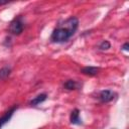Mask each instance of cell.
I'll return each instance as SVG.
<instances>
[{"label": "cell", "mask_w": 129, "mask_h": 129, "mask_svg": "<svg viewBox=\"0 0 129 129\" xmlns=\"http://www.w3.org/2000/svg\"><path fill=\"white\" fill-rule=\"evenodd\" d=\"M78 24H79L78 18L73 17V16L68 18L63 22V25L56 27L52 31L50 35V40L56 43H62V42L68 41L76 32L78 28Z\"/></svg>", "instance_id": "cell-1"}, {"label": "cell", "mask_w": 129, "mask_h": 129, "mask_svg": "<svg viewBox=\"0 0 129 129\" xmlns=\"http://www.w3.org/2000/svg\"><path fill=\"white\" fill-rule=\"evenodd\" d=\"M9 32L14 35H19L23 31V22L20 17L15 18L9 25Z\"/></svg>", "instance_id": "cell-2"}, {"label": "cell", "mask_w": 129, "mask_h": 129, "mask_svg": "<svg viewBox=\"0 0 129 129\" xmlns=\"http://www.w3.org/2000/svg\"><path fill=\"white\" fill-rule=\"evenodd\" d=\"M115 96H116V94L113 91H111V90H103V91H101L99 93L98 99L102 103H108V102H111L115 98Z\"/></svg>", "instance_id": "cell-3"}, {"label": "cell", "mask_w": 129, "mask_h": 129, "mask_svg": "<svg viewBox=\"0 0 129 129\" xmlns=\"http://www.w3.org/2000/svg\"><path fill=\"white\" fill-rule=\"evenodd\" d=\"M16 109H17V106H13V107L10 108L7 112H5V114H4L2 117H0V129H1L6 123H8V122L10 121V119H11V117L13 116V113L15 112Z\"/></svg>", "instance_id": "cell-4"}, {"label": "cell", "mask_w": 129, "mask_h": 129, "mask_svg": "<svg viewBox=\"0 0 129 129\" xmlns=\"http://www.w3.org/2000/svg\"><path fill=\"white\" fill-rule=\"evenodd\" d=\"M70 121H71L72 124H75V125H82L83 124L82 119L80 118V111H79V109H74L71 112Z\"/></svg>", "instance_id": "cell-5"}, {"label": "cell", "mask_w": 129, "mask_h": 129, "mask_svg": "<svg viewBox=\"0 0 129 129\" xmlns=\"http://www.w3.org/2000/svg\"><path fill=\"white\" fill-rule=\"evenodd\" d=\"M99 68H97V67H92V66H89V67H85V68H83L82 69V73L84 74V75H87V76H91V77H93V76H96L97 74H98V72H99Z\"/></svg>", "instance_id": "cell-6"}, {"label": "cell", "mask_w": 129, "mask_h": 129, "mask_svg": "<svg viewBox=\"0 0 129 129\" xmlns=\"http://www.w3.org/2000/svg\"><path fill=\"white\" fill-rule=\"evenodd\" d=\"M46 98H47V95H46V94H39V95H37L36 97H34V98L29 102V104H30L31 106H37L38 104L44 102V101L46 100Z\"/></svg>", "instance_id": "cell-7"}, {"label": "cell", "mask_w": 129, "mask_h": 129, "mask_svg": "<svg viewBox=\"0 0 129 129\" xmlns=\"http://www.w3.org/2000/svg\"><path fill=\"white\" fill-rule=\"evenodd\" d=\"M63 87H64L67 90L72 91V90H77V89H79V88H80V84H79L78 82L74 81V80H68V81L63 84Z\"/></svg>", "instance_id": "cell-8"}, {"label": "cell", "mask_w": 129, "mask_h": 129, "mask_svg": "<svg viewBox=\"0 0 129 129\" xmlns=\"http://www.w3.org/2000/svg\"><path fill=\"white\" fill-rule=\"evenodd\" d=\"M11 73V69L9 67H3L0 69V80L6 79Z\"/></svg>", "instance_id": "cell-9"}, {"label": "cell", "mask_w": 129, "mask_h": 129, "mask_svg": "<svg viewBox=\"0 0 129 129\" xmlns=\"http://www.w3.org/2000/svg\"><path fill=\"white\" fill-rule=\"evenodd\" d=\"M110 46H111V44H110V42H109L108 40H103V41L99 44V49H101V50H106V49H109Z\"/></svg>", "instance_id": "cell-10"}, {"label": "cell", "mask_w": 129, "mask_h": 129, "mask_svg": "<svg viewBox=\"0 0 129 129\" xmlns=\"http://www.w3.org/2000/svg\"><path fill=\"white\" fill-rule=\"evenodd\" d=\"M122 48H123V50H126V51H127V50L129 49V43H128V42H126V43L122 46Z\"/></svg>", "instance_id": "cell-11"}]
</instances>
